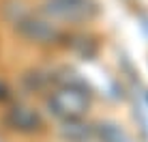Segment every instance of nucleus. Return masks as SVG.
<instances>
[{
    "instance_id": "nucleus-2",
    "label": "nucleus",
    "mask_w": 148,
    "mask_h": 142,
    "mask_svg": "<svg viewBox=\"0 0 148 142\" xmlns=\"http://www.w3.org/2000/svg\"><path fill=\"white\" fill-rule=\"evenodd\" d=\"M43 11L58 19L79 22L95 13V4L90 0H45Z\"/></svg>"
},
{
    "instance_id": "nucleus-6",
    "label": "nucleus",
    "mask_w": 148,
    "mask_h": 142,
    "mask_svg": "<svg viewBox=\"0 0 148 142\" xmlns=\"http://www.w3.org/2000/svg\"><path fill=\"white\" fill-rule=\"evenodd\" d=\"M99 131H101L103 142H131L129 136H127L118 125H114V123H101Z\"/></svg>"
},
{
    "instance_id": "nucleus-3",
    "label": "nucleus",
    "mask_w": 148,
    "mask_h": 142,
    "mask_svg": "<svg viewBox=\"0 0 148 142\" xmlns=\"http://www.w3.org/2000/svg\"><path fill=\"white\" fill-rule=\"evenodd\" d=\"M17 30L26 39L37 43H54L60 39V30L52 22H45V19H39V17H28V15L17 22Z\"/></svg>"
},
{
    "instance_id": "nucleus-5",
    "label": "nucleus",
    "mask_w": 148,
    "mask_h": 142,
    "mask_svg": "<svg viewBox=\"0 0 148 142\" xmlns=\"http://www.w3.org/2000/svg\"><path fill=\"white\" fill-rule=\"evenodd\" d=\"M60 131H62L64 138H69V140H86L90 136V127L84 125L82 121H77L75 116H69V119L62 123Z\"/></svg>"
},
{
    "instance_id": "nucleus-4",
    "label": "nucleus",
    "mask_w": 148,
    "mask_h": 142,
    "mask_svg": "<svg viewBox=\"0 0 148 142\" xmlns=\"http://www.w3.org/2000/svg\"><path fill=\"white\" fill-rule=\"evenodd\" d=\"M7 121L15 129H24V131H32V129L41 127L39 112L32 110V108H26V105H13L7 114Z\"/></svg>"
},
{
    "instance_id": "nucleus-1",
    "label": "nucleus",
    "mask_w": 148,
    "mask_h": 142,
    "mask_svg": "<svg viewBox=\"0 0 148 142\" xmlns=\"http://www.w3.org/2000/svg\"><path fill=\"white\" fill-rule=\"evenodd\" d=\"M49 108H54L56 114H62V116H79L88 108V93L82 88H60L58 93H54L49 97Z\"/></svg>"
}]
</instances>
